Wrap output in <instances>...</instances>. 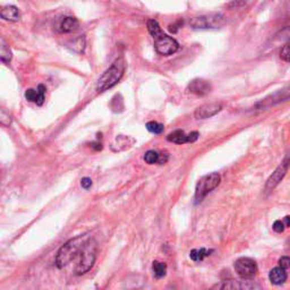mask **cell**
<instances>
[{
	"mask_svg": "<svg viewBox=\"0 0 290 290\" xmlns=\"http://www.w3.org/2000/svg\"><path fill=\"white\" fill-rule=\"evenodd\" d=\"M0 123L3 126H9L12 124L11 114L5 111V109H2V112H0Z\"/></svg>",
	"mask_w": 290,
	"mask_h": 290,
	"instance_id": "obj_25",
	"label": "cell"
},
{
	"mask_svg": "<svg viewBox=\"0 0 290 290\" xmlns=\"http://www.w3.org/2000/svg\"><path fill=\"white\" fill-rule=\"evenodd\" d=\"M272 228L275 233H279V234H281L284 231V228H286V225H284L283 223V221L281 220H277L275 222L273 223L272 225Z\"/></svg>",
	"mask_w": 290,
	"mask_h": 290,
	"instance_id": "obj_26",
	"label": "cell"
},
{
	"mask_svg": "<svg viewBox=\"0 0 290 290\" xmlns=\"http://www.w3.org/2000/svg\"><path fill=\"white\" fill-rule=\"evenodd\" d=\"M221 182V177L218 172H212L210 175H206L203 178H201L196 185L195 190V200L197 203L203 201L204 197L212 192L214 188L219 186Z\"/></svg>",
	"mask_w": 290,
	"mask_h": 290,
	"instance_id": "obj_6",
	"label": "cell"
},
{
	"mask_svg": "<svg viewBox=\"0 0 290 290\" xmlns=\"http://www.w3.org/2000/svg\"><path fill=\"white\" fill-rule=\"evenodd\" d=\"M279 265L281 266V268H283L284 270L290 268V257H288V256H282L281 259L279 260Z\"/></svg>",
	"mask_w": 290,
	"mask_h": 290,
	"instance_id": "obj_27",
	"label": "cell"
},
{
	"mask_svg": "<svg viewBox=\"0 0 290 290\" xmlns=\"http://www.w3.org/2000/svg\"><path fill=\"white\" fill-rule=\"evenodd\" d=\"M135 143V140L131 136H124L119 135L117 136L111 144V150L113 152H122L131 149L133 144Z\"/></svg>",
	"mask_w": 290,
	"mask_h": 290,
	"instance_id": "obj_13",
	"label": "cell"
},
{
	"mask_svg": "<svg viewBox=\"0 0 290 290\" xmlns=\"http://www.w3.org/2000/svg\"><path fill=\"white\" fill-rule=\"evenodd\" d=\"M125 71V61H124V58H118L117 61H114L112 65L100 76L98 84H96V91H98L99 93H102V92L111 89V87H113L122 80Z\"/></svg>",
	"mask_w": 290,
	"mask_h": 290,
	"instance_id": "obj_3",
	"label": "cell"
},
{
	"mask_svg": "<svg viewBox=\"0 0 290 290\" xmlns=\"http://www.w3.org/2000/svg\"><path fill=\"white\" fill-rule=\"evenodd\" d=\"M269 279L271 282H272L273 284H277V286H279V284H282L287 280L286 270L281 268V266H278V268L272 269L269 273Z\"/></svg>",
	"mask_w": 290,
	"mask_h": 290,
	"instance_id": "obj_15",
	"label": "cell"
},
{
	"mask_svg": "<svg viewBox=\"0 0 290 290\" xmlns=\"http://www.w3.org/2000/svg\"><path fill=\"white\" fill-rule=\"evenodd\" d=\"M81 185L83 188H85V190H89V188L92 186V181H91V178L89 177H85V178H83L82 181H81Z\"/></svg>",
	"mask_w": 290,
	"mask_h": 290,
	"instance_id": "obj_28",
	"label": "cell"
},
{
	"mask_svg": "<svg viewBox=\"0 0 290 290\" xmlns=\"http://www.w3.org/2000/svg\"><path fill=\"white\" fill-rule=\"evenodd\" d=\"M225 23V17L220 13L205 14L192 18L190 24L195 30H215L220 29Z\"/></svg>",
	"mask_w": 290,
	"mask_h": 290,
	"instance_id": "obj_5",
	"label": "cell"
},
{
	"mask_svg": "<svg viewBox=\"0 0 290 290\" xmlns=\"http://www.w3.org/2000/svg\"><path fill=\"white\" fill-rule=\"evenodd\" d=\"M159 159H160V153H158V152L153 151V150L147 151L144 154V160L147 164L159 163Z\"/></svg>",
	"mask_w": 290,
	"mask_h": 290,
	"instance_id": "obj_22",
	"label": "cell"
},
{
	"mask_svg": "<svg viewBox=\"0 0 290 290\" xmlns=\"http://www.w3.org/2000/svg\"><path fill=\"white\" fill-rule=\"evenodd\" d=\"M45 86L40 84L38 86V89L33 90V89H29L25 92V98L26 100L31 101V102H33L38 105H42L44 102V94H45Z\"/></svg>",
	"mask_w": 290,
	"mask_h": 290,
	"instance_id": "obj_12",
	"label": "cell"
},
{
	"mask_svg": "<svg viewBox=\"0 0 290 290\" xmlns=\"http://www.w3.org/2000/svg\"><path fill=\"white\" fill-rule=\"evenodd\" d=\"M85 47H86V41L84 35L77 36L76 39H73L71 42L67 43V48L71 49L73 52H76L78 54L84 52Z\"/></svg>",
	"mask_w": 290,
	"mask_h": 290,
	"instance_id": "obj_17",
	"label": "cell"
},
{
	"mask_svg": "<svg viewBox=\"0 0 290 290\" xmlns=\"http://www.w3.org/2000/svg\"><path fill=\"white\" fill-rule=\"evenodd\" d=\"M146 130L152 133V134H161L164 130V126L162 124H159L156 122H150L146 124Z\"/></svg>",
	"mask_w": 290,
	"mask_h": 290,
	"instance_id": "obj_23",
	"label": "cell"
},
{
	"mask_svg": "<svg viewBox=\"0 0 290 290\" xmlns=\"http://www.w3.org/2000/svg\"><path fill=\"white\" fill-rule=\"evenodd\" d=\"M280 58H281L283 62L290 63V41L284 44L281 50H280Z\"/></svg>",
	"mask_w": 290,
	"mask_h": 290,
	"instance_id": "obj_24",
	"label": "cell"
},
{
	"mask_svg": "<svg viewBox=\"0 0 290 290\" xmlns=\"http://www.w3.org/2000/svg\"><path fill=\"white\" fill-rule=\"evenodd\" d=\"M213 253V250H205V248H200V250H193L190 254L191 259L194 262H201L203 261L205 257L211 255Z\"/></svg>",
	"mask_w": 290,
	"mask_h": 290,
	"instance_id": "obj_20",
	"label": "cell"
},
{
	"mask_svg": "<svg viewBox=\"0 0 290 290\" xmlns=\"http://www.w3.org/2000/svg\"><path fill=\"white\" fill-rule=\"evenodd\" d=\"M290 100V84L282 87L281 90H279L275 92V93L269 95L268 98H265L263 101L257 104V107L263 109V108H269L271 105H275L278 103L284 102V101Z\"/></svg>",
	"mask_w": 290,
	"mask_h": 290,
	"instance_id": "obj_8",
	"label": "cell"
},
{
	"mask_svg": "<svg viewBox=\"0 0 290 290\" xmlns=\"http://www.w3.org/2000/svg\"><path fill=\"white\" fill-rule=\"evenodd\" d=\"M152 268H153V273L156 278H162L167 273V264L163 262L154 261Z\"/></svg>",
	"mask_w": 290,
	"mask_h": 290,
	"instance_id": "obj_21",
	"label": "cell"
},
{
	"mask_svg": "<svg viewBox=\"0 0 290 290\" xmlns=\"http://www.w3.org/2000/svg\"><path fill=\"white\" fill-rule=\"evenodd\" d=\"M235 270L241 278L250 279L256 274L257 266L250 257H241L235 262Z\"/></svg>",
	"mask_w": 290,
	"mask_h": 290,
	"instance_id": "obj_7",
	"label": "cell"
},
{
	"mask_svg": "<svg viewBox=\"0 0 290 290\" xmlns=\"http://www.w3.org/2000/svg\"><path fill=\"white\" fill-rule=\"evenodd\" d=\"M98 253V244L93 238H89L85 243L83 251L81 252V259L75 268V274L82 275L92 269L96 260Z\"/></svg>",
	"mask_w": 290,
	"mask_h": 290,
	"instance_id": "obj_4",
	"label": "cell"
},
{
	"mask_svg": "<svg viewBox=\"0 0 290 290\" xmlns=\"http://www.w3.org/2000/svg\"><path fill=\"white\" fill-rule=\"evenodd\" d=\"M87 239L89 238H87L86 235H81V236H77L68 241L65 245L62 246L56 256L57 268H65L72 261L75 260L76 256L83 251V247H84Z\"/></svg>",
	"mask_w": 290,
	"mask_h": 290,
	"instance_id": "obj_2",
	"label": "cell"
},
{
	"mask_svg": "<svg viewBox=\"0 0 290 290\" xmlns=\"http://www.w3.org/2000/svg\"><path fill=\"white\" fill-rule=\"evenodd\" d=\"M283 223H284V225H286V227H290V215H287V217H284Z\"/></svg>",
	"mask_w": 290,
	"mask_h": 290,
	"instance_id": "obj_29",
	"label": "cell"
},
{
	"mask_svg": "<svg viewBox=\"0 0 290 290\" xmlns=\"http://www.w3.org/2000/svg\"><path fill=\"white\" fill-rule=\"evenodd\" d=\"M167 140L169 142H172V143L176 144H185V143H190V139H188V134H186L184 131L177 130L167 136Z\"/></svg>",
	"mask_w": 290,
	"mask_h": 290,
	"instance_id": "obj_18",
	"label": "cell"
},
{
	"mask_svg": "<svg viewBox=\"0 0 290 290\" xmlns=\"http://www.w3.org/2000/svg\"><path fill=\"white\" fill-rule=\"evenodd\" d=\"M289 164H290V158H286L283 160V162L274 170V172L271 175L270 178L268 179V182H266V185H265V191H268V192L273 191L274 188L279 185V183L282 181L284 176H286Z\"/></svg>",
	"mask_w": 290,
	"mask_h": 290,
	"instance_id": "obj_9",
	"label": "cell"
},
{
	"mask_svg": "<svg viewBox=\"0 0 290 290\" xmlns=\"http://www.w3.org/2000/svg\"><path fill=\"white\" fill-rule=\"evenodd\" d=\"M0 16H2L3 20L8 22H18L21 20L20 11H18L16 6H13V5L4 6L2 11H0Z\"/></svg>",
	"mask_w": 290,
	"mask_h": 290,
	"instance_id": "obj_14",
	"label": "cell"
},
{
	"mask_svg": "<svg viewBox=\"0 0 290 290\" xmlns=\"http://www.w3.org/2000/svg\"><path fill=\"white\" fill-rule=\"evenodd\" d=\"M211 90H212L211 83L209 81L203 80V78H195V80H193L190 83V85H188V91H190L191 93L200 96L209 94Z\"/></svg>",
	"mask_w": 290,
	"mask_h": 290,
	"instance_id": "obj_11",
	"label": "cell"
},
{
	"mask_svg": "<svg viewBox=\"0 0 290 290\" xmlns=\"http://www.w3.org/2000/svg\"><path fill=\"white\" fill-rule=\"evenodd\" d=\"M12 57L13 53L11 48H9V45L7 44L6 41L2 39L0 40V59H2V62L4 64H8L12 61Z\"/></svg>",
	"mask_w": 290,
	"mask_h": 290,
	"instance_id": "obj_19",
	"label": "cell"
},
{
	"mask_svg": "<svg viewBox=\"0 0 290 290\" xmlns=\"http://www.w3.org/2000/svg\"><path fill=\"white\" fill-rule=\"evenodd\" d=\"M147 30L154 41V47L156 52L161 56H170L179 49V44L171 36L163 33L159 23L154 20L147 21Z\"/></svg>",
	"mask_w": 290,
	"mask_h": 290,
	"instance_id": "obj_1",
	"label": "cell"
},
{
	"mask_svg": "<svg viewBox=\"0 0 290 290\" xmlns=\"http://www.w3.org/2000/svg\"><path fill=\"white\" fill-rule=\"evenodd\" d=\"M77 27L78 21L76 18L72 16H66L63 18L61 24H59V31H61L62 33H71V32L77 30Z\"/></svg>",
	"mask_w": 290,
	"mask_h": 290,
	"instance_id": "obj_16",
	"label": "cell"
},
{
	"mask_svg": "<svg viewBox=\"0 0 290 290\" xmlns=\"http://www.w3.org/2000/svg\"><path fill=\"white\" fill-rule=\"evenodd\" d=\"M222 110V104L218 102H210L205 103L195 110L194 116L199 121H203V119H208L215 116Z\"/></svg>",
	"mask_w": 290,
	"mask_h": 290,
	"instance_id": "obj_10",
	"label": "cell"
}]
</instances>
